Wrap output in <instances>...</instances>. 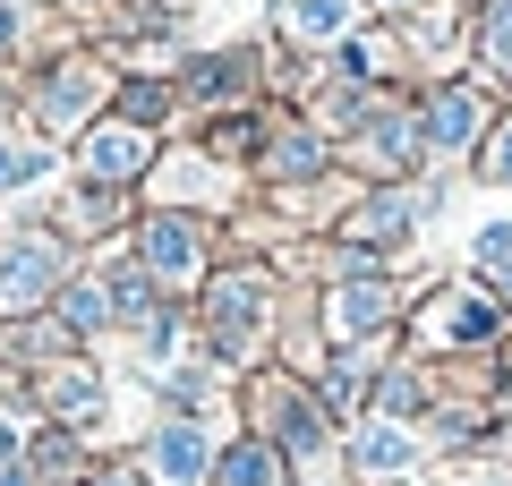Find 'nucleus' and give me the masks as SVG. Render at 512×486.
Listing matches in <instances>:
<instances>
[{
	"label": "nucleus",
	"instance_id": "obj_4",
	"mask_svg": "<svg viewBox=\"0 0 512 486\" xmlns=\"http://www.w3.org/2000/svg\"><path fill=\"white\" fill-rule=\"evenodd\" d=\"M478 120H487V103H478L470 86H444V94H436V111H427V137H436V145H470V137H478Z\"/></svg>",
	"mask_w": 512,
	"mask_h": 486
},
{
	"label": "nucleus",
	"instance_id": "obj_9",
	"mask_svg": "<svg viewBox=\"0 0 512 486\" xmlns=\"http://www.w3.org/2000/svg\"><path fill=\"white\" fill-rule=\"evenodd\" d=\"M478 265H487V282H504V290H512V222H495V231L478 239Z\"/></svg>",
	"mask_w": 512,
	"mask_h": 486
},
{
	"label": "nucleus",
	"instance_id": "obj_8",
	"mask_svg": "<svg viewBox=\"0 0 512 486\" xmlns=\"http://www.w3.org/2000/svg\"><path fill=\"white\" fill-rule=\"evenodd\" d=\"M231 486H282V461L265 444H248V452H231Z\"/></svg>",
	"mask_w": 512,
	"mask_h": 486
},
{
	"label": "nucleus",
	"instance_id": "obj_13",
	"mask_svg": "<svg viewBox=\"0 0 512 486\" xmlns=\"http://www.w3.org/2000/svg\"><path fill=\"white\" fill-rule=\"evenodd\" d=\"M26 171H43V154H26V145H0V188H18Z\"/></svg>",
	"mask_w": 512,
	"mask_h": 486
},
{
	"label": "nucleus",
	"instance_id": "obj_5",
	"mask_svg": "<svg viewBox=\"0 0 512 486\" xmlns=\"http://www.w3.org/2000/svg\"><path fill=\"white\" fill-rule=\"evenodd\" d=\"M154 469H163V486H205V444L188 427H171L163 444H154Z\"/></svg>",
	"mask_w": 512,
	"mask_h": 486
},
{
	"label": "nucleus",
	"instance_id": "obj_7",
	"mask_svg": "<svg viewBox=\"0 0 512 486\" xmlns=\"http://www.w3.org/2000/svg\"><path fill=\"white\" fill-rule=\"evenodd\" d=\"M478 52L512 77V0H487V9H478Z\"/></svg>",
	"mask_w": 512,
	"mask_h": 486
},
{
	"label": "nucleus",
	"instance_id": "obj_1",
	"mask_svg": "<svg viewBox=\"0 0 512 486\" xmlns=\"http://www.w3.org/2000/svg\"><path fill=\"white\" fill-rule=\"evenodd\" d=\"M60 248L52 239H9L0 248V307H18V299H43V290H60Z\"/></svg>",
	"mask_w": 512,
	"mask_h": 486
},
{
	"label": "nucleus",
	"instance_id": "obj_2",
	"mask_svg": "<svg viewBox=\"0 0 512 486\" xmlns=\"http://www.w3.org/2000/svg\"><path fill=\"white\" fill-rule=\"evenodd\" d=\"M282 26H291L299 43H350L359 0H282Z\"/></svg>",
	"mask_w": 512,
	"mask_h": 486
},
{
	"label": "nucleus",
	"instance_id": "obj_3",
	"mask_svg": "<svg viewBox=\"0 0 512 486\" xmlns=\"http://www.w3.org/2000/svg\"><path fill=\"white\" fill-rule=\"evenodd\" d=\"M94 94H103V77H94V69H60V77H43L35 111H43V128H69V120H86V111H94Z\"/></svg>",
	"mask_w": 512,
	"mask_h": 486
},
{
	"label": "nucleus",
	"instance_id": "obj_15",
	"mask_svg": "<svg viewBox=\"0 0 512 486\" xmlns=\"http://www.w3.org/2000/svg\"><path fill=\"white\" fill-rule=\"evenodd\" d=\"M495 171H504V180H512V137H504V145H495Z\"/></svg>",
	"mask_w": 512,
	"mask_h": 486
},
{
	"label": "nucleus",
	"instance_id": "obj_12",
	"mask_svg": "<svg viewBox=\"0 0 512 486\" xmlns=\"http://www.w3.org/2000/svg\"><path fill=\"white\" fill-rule=\"evenodd\" d=\"M52 410H94V376H52Z\"/></svg>",
	"mask_w": 512,
	"mask_h": 486
},
{
	"label": "nucleus",
	"instance_id": "obj_6",
	"mask_svg": "<svg viewBox=\"0 0 512 486\" xmlns=\"http://www.w3.org/2000/svg\"><path fill=\"white\" fill-rule=\"evenodd\" d=\"M94 171H137L146 162V128H94Z\"/></svg>",
	"mask_w": 512,
	"mask_h": 486
},
{
	"label": "nucleus",
	"instance_id": "obj_16",
	"mask_svg": "<svg viewBox=\"0 0 512 486\" xmlns=\"http://www.w3.org/2000/svg\"><path fill=\"white\" fill-rule=\"evenodd\" d=\"M376 9H427V0H376Z\"/></svg>",
	"mask_w": 512,
	"mask_h": 486
},
{
	"label": "nucleus",
	"instance_id": "obj_11",
	"mask_svg": "<svg viewBox=\"0 0 512 486\" xmlns=\"http://www.w3.org/2000/svg\"><path fill=\"white\" fill-rule=\"evenodd\" d=\"M154 256H163V273H188V256H197V239H188L180 222H163V231H154Z\"/></svg>",
	"mask_w": 512,
	"mask_h": 486
},
{
	"label": "nucleus",
	"instance_id": "obj_17",
	"mask_svg": "<svg viewBox=\"0 0 512 486\" xmlns=\"http://www.w3.org/2000/svg\"><path fill=\"white\" fill-rule=\"evenodd\" d=\"M103 486H137V478H103Z\"/></svg>",
	"mask_w": 512,
	"mask_h": 486
},
{
	"label": "nucleus",
	"instance_id": "obj_10",
	"mask_svg": "<svg viewBox=\"0 0 512 486\" xmlns=\"http://www.w3.org/2000/svg\"><path fill=\"white\" fill-rule=\"evenodd\" d=\"M359 469H376V478H384V469H410V444H402V435H367V444H359Z\"/></svg>",
	"mask_w": 512,
	"mask_h": 486
},
{
	"label": "nucleus",
	"instance_id": "obj_14",
	"mask_svg": "<svg viewBox=\"0 0 512 486\" xmlns=\"http://www.w3.org/2000/svg\"><path fill=\"white\" fill-rule=\"evenodd\" d=\"M0 43H18V0H0Z\"/></svg>",
	"mask_w": 512,
	"mask_h": 486
}]
</instances>
